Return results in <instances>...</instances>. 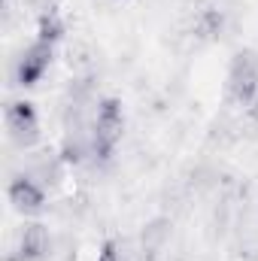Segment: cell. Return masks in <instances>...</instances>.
I'll return each mask as SVG.
<instances>
[{
    "instance_id": "cell-1",
    "label": "cell",
    "mask_w": 258,
    "mask_h": 261,
    "mask_svg": "<svg viewBox=\"0 0 258 261\" xmlns=\"http://www.w3.org/2000/svg\"><path fill=\"white\" fill-rule=\"evenodd\" d=\"M125 134V110L116 97H100L91 116V161L107 164L113 161Z\"/></svg>"
},
{
    "instance_id": "cell-2",
    "label": "cell",
    "mask_w": 258,
    "mask_h": 261,
    "mask_svg": "<svg viewBox=\"0 0 258 261\" xmlns=\"http://www.w3.org/2000/svg\"><path fill=\"white\" fill-rule=\"evenodd\" d=\"M225 97L243 113L258 110V58L252 52H237L225 73Z\"/></svg>"
},
{
    "instance_id": "cell-3",
    "label": "cell",
    "mask_w": 258,
    "mask_h": 261,
    "mask_svg": "<svg viewBox=\"0 0 258 261\" xmlns=\"http://www.w3.org/2000/svg\"><path fill=\"white\" fill-rule=\"evenodd\" d=\"M55 61V46L52 43H43V40H34L28 49H21L18 52V58L12 61V85L15 88H37L43 79H46V73H49V67Z\"/></svg>"
},
{
    "instance_id": "cell-4",
    "label": "cell",
    "mask_w": 258,
    "mask_h": 261,
    "mask_svg": "<svg viewBox=\"0 0 258 261\" xmlns=\"http://www.w3.org/2000/svg\"><path fill=\"white\" fill-rule=\"evenodd\" d=\"M3 122H6L9 140H12L21 152H24V149H34V146L40 143V113H37V103H34V100H28V97L6 100Z\"/></svg>"
},
{
    "instance_id": "cell-5",
    "label": "cell",
    "mask_w": 258,
    "mask_h": 261,
    "mask_svg": "<svg viewBox=\"0 0 258 261\" xmlns=\"http://www.w3.org/2000/svg\"><path fill=\"white\" fill-rule=\"evenodd\" d=\"M6 200H9V206L15 213H21L28 219L31 216H40L46 210V186L37 176H31L28 170L12 173L9 182H6Z\"/></svg>"
},
{
    "instance_id": "cell-6",
    "label": "cell",
    "mask_w": 258,
    "mask_h": 261,
    "mask_svg": "<svg viewBox=\"0 0 258 261\" xmlns=\"http://www.w3.org/2000/svg\"><path fill=\"white\" fill-rule=\"evenodd\" d=\"M55 255V243H52V234L43 222H24L18 237H15V246L9 249L6 261H49Z\"/></svg>"
},
{
    "instance_id": "cell-7",
    "label": "cell",
    "mask_w": 258,
    "mask_h": 261,
    "mask_svg": "<svg viewBox=\"0 0 258 261\" xmlns=\"http://www.w3.org/2000/svg\"><path fill=\"white\" fill-rule=\"evenodd\" d=\"M137 243H140V255L143 258L155 261L170 243V219H152L149 225H143Z\"/></svg>"
},
{
    "instance_id": "cell-8",
    "label": "cell",
    "mask_w": 258,
    "mask_h": 261,
    "mask_svg": "<svg viewBox=\"0 0 258 261\" xmlns=\"http://www.w3.org/2000/svg\"><path fill=\"white\" fill-rule=\"evenodd\" d=\"M225 28H228V15L219 6H203L194 18V34L200 40H219L225 34Z\"/></svg>"
},
{
    "instance_id": "cell-9",
    "label": "cell",
    "mask_w": 258,
    "mask_h": 261,
    "mask_svg": "<svg viewBox=\"0 0 258 261\" xmlns=\"http://www.w3.org/2000/svg\"><path fill=\"white\" fill-rule=\"evenodd\" d=\"M64 34H67L64 15H61L55 6H46V9L40 12V18H37V40L58 46V43L64 40Z\"/></svg>"
},
{
    "instance_id": "cell-10",
    "label": "cell",
    "mask_w": 258,
    "mask_h": 261,
    "mask_svg": "<svg viewBox=\"0 0 258 261\" xmlns=\"http://www.w3.org/2000/svg\"><path fill=\"white\" fill-rule=\"evenodd\" d=\"M97 261H125V255H122V249H119L116 240H107L100 246V252H97Z\"/></svg>"
}]
</instances>
